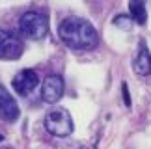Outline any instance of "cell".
Returning a JSON list of instances; mask_svg holds the SVG:
<instances>
[{"instance_id":"obj_1","label":"cell","mask_w":151,"mask_h":149,"mask_svg":"<svg viewBox=\"0 0 151 149\" xmlns=\"http://www.w3.org/2000/svg\"><path fill=\"white\" fill-rule=\"evenodd\" d=\"M58 36L69 49L75 50H90L95 49L99 43L97 30L93 28L90 21L82 17H67L60 22Z\"/></svg>"},{"instance_id":"obj_8","label":"cell","mask_w":151,"mask_h":149,"mask_svg":"<svg viewBox=\"0 0 151 149\" xmlns=\"http://www.w3.org/2000/svg\"><path fill=\"white\" fill-rule=\"evenodd\" d=\"M132 69H134L136 74H140V77H149L151 74V54L144 45L140 47L134 62H132Z\"/></svg>"},{"instance_id":"obj_11","label":"cell","mask_w":151,"mask_h":149,"mask_svg":"<svg viewBox=\"0 0 151 149\" xmlns=\"http://www.w3.org/2000/svg\"><path fill=\"white\" fill-rule=\"evenodd\" d=\"M121 93H123V101L127 106H131V97H129V88H127V84L123 82V86H121Z\"/></svg>"},{"instance_id":"obj_10","label":"cell","mask_w":151,"mask_h":149,"mask_svg":"<svg viewBox=\"0 0 151 149\" xmlns=\"http://www.w3.org/2000/svg\"><path fill=\"white\" fill-rule=\"evenodd\" d=\"M114 24H116V26H123L125 30H129V26H131V21L127 19L125 15H119V17H116V19H114Z\"/></svg>"},{"instance_id":"obj_3","label":"cell","mask_w":151,"mask_h":149,"mask_svg":"<svg viewBox=\"0 0 151 149\" xmlns=\"http://www.w3.org/2000/svg\"><path fill=\"white\" fill-rule=\"evenodd\" d=\"M45 129L56 138H65L73 133V119L65 108H54L45 116Z\"/></svg>"},{"instance_id":"obj_6","label":"cell","mask_w":151,"mask_h":149,"mask_svg":"<svg viewBox=\"0 0 151 149\" xmlns=\"http://www.w3.org/2000/svg\"><path fill=\"white\" fill-rule=\"evenodd\" d=\"M37 84H39V77L34 69H22L11 80V86H13V90L19 95H28Z\"/></svg>"},{"instance_id":"obj_5","label":"cell","mask_w":151,"mask_h":149,"mask_svg":"<svg viewBox=\"0 0 151 149\" xmlns=\"http://www.w3.org/2000/svg\"><path fill=\"white\" fill-rule=\"evenodd\" d=\"M63 95V80L60 74H50L43 80L41 86V97L45 102L49 105H54V102L60 101V97Z\"/></svg>"},{"instance_id":"obj_4","label":"cell","mask_w":151,"mask_h":149,"mask_svg":"<svg viewBox=\"0 0 151 149\" xmlns=\"http://www.w3.org/2000/svg\"><path fill=\"white\" fill-rule=\"evenodd\" d=\"M22 54V41L17 34L0 30V60H17Z\"/></svg>"},{"instance_id":"obj_13","label":"cell","mask_w":151,"mask_h":149,"mask_svg":"<svg viewBox=\"0 0 151 149\" xmlns=\"http://www.w3.org/2000/svg\"><path fill=\"white\" fill-rule=\"evenodd\" d=\"M8 149H9V147H8Z\"/></svg>"},{"instance_id":"obj_9","label":"cell","mask_w":151,"mask_h":149,"mask_svg":"<svg viewBox=\"0 0 151 149\" xmlns=\"http://www.w3.org/2000/svg\"><path fill=\"white\" fill-rule=\"evenodd\" d=\"M131 9V19L138 24H146L147 21V11H146V0H131L129 4Z\"/></svg>"},{"instance_id":"obj_2","label":"cell","mask_w":151,"mask_h":149,"mask_svg":"<svg viewBox=\"0 0 151 149\" xmlns=\"http://www.w3.org/2000/svg\"><path fill=\"white\" fill-rule=\"evenodd\" d=\"M19 28L28 39H41L49 32V19L43 11L30 9L21 17Z\"/></svg>"},{"instance_id":"obj_12","label":"cell","mask_w":151,"mask_h":149,"mask_svg":"<svg viewBox=\"0 0 151 149\" xmlns=\"http://www.w3.org/2000/svg\"><path fill=\"white\" fill-rule=\"evenodd\" d=\"M2 140H4V136H2V134H0V142H2Z\"/></svg>"},{"instance_id":"obj_7","label":"cell","mask_w":151,"mask_h":149,"mask_svg":"<svg viewBox=\"0 0 151 149\" xmlns=\"http://www.w3.org/2000/svg\"><path fill=\"white\" fill-rule=\"evenodd\" d=\"M19 114H21V110H19L17 101L11 97V93L4 86H0V116L4 117V121L13 123L19 119Z\"/></svg>"}]
</instances>
